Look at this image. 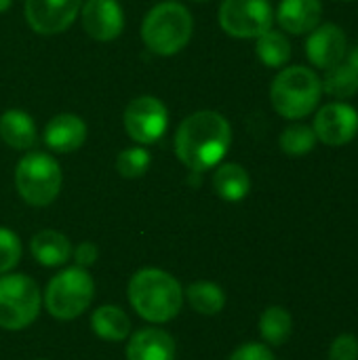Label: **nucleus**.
Returning <instances> with one entry per match:
<instances>
[{
	"label": "nucleus",
	"instance_id": "1",
	"mask_svg": "<svg viewBox=\"0 0 358 360\" xmlns=\"http://www.w3.org/2000/svg\"><path fill=\"white\" fill-rule=\"evenodd\" d=\"M232 146V127L215 110H198L175 131V154L184 167L205 173L226 158Z\"/></svg>",
	"mask_w": 358,
	"mask_h": 360
},
{
	"label": "nucleus",
	"instance_id": "2",
	"mask_svg": "<svg viewBox=\"0 0 358 360\" xmlns=\"http://www.w3.org/2000/svg\"><path fill=\"white\" fill-rule=\"evenodd\" d=\"M129 302L148 323L173 321L184 306V289L175 276L158 268H143L129 283Z\"/></svg>",
	"mask_w": 358,
	"mask_h": 360
},
{
	"label": "nucleus",
	"instance_id": "3",
	"mask_svg": "<svg viewBox=\"0 0 358 360\" xmlns=\"http://www.w3.org/2000/svg\"><path fill=\"white\" fill-rule=\"evenodd\" d=\"M194 19L188 6L175 0L154 4L141 23V40L148 51L160 57H173L184 51L192 38Z\"/></svg>",
	"mask_w": 358,
	"mask_h": 360
},
{
	"label": "nucleus",
	"instance_id": "4",
	"mask_svg": "<svg viewBox=\"0 0 358 360\" xmlns=\"http://www.w3.org/2000/svg\"><path fill=\"white\" fill-rule=\"evenodd\" d=\"M323 97L321 76L306 65H291L276 74L270 86V101L276 114L287 120L306 118Z\"/></svg>",
	"mask_w": 358,
	"mask_h": 360
},
{
	"label": "nucleus",
	"instance_id": "5",
	"mask_svg": "<svg viewBox=\"0 0 358 360\" xmlns=\"http://www.w3.org/2000/svg\"><path fill=\"white\" fill-rule=\"evenodd\" d=\"M61 167L46 152H27L15 167V188L32 207L51 205L61 190Z\"/></svg>",
	"mask_w": 358,
	"mask_h": 360
},
{
	"label": "nucleus",
	"instance_id": "6",
	"mask_svg": "<svg viewBox=\"0 0 358 360\" xmlns=\"http://www.w3.org/2000/svg\"><path fill=\"white\" fill-rule=\"evenodd\" d=\"M95 295V285L91 274L76 266L61 270L44 291V308L51 316L59 321H74L91 306Z\"/></svg>",
	"mask_w": 358,
	"mask_h": 360
},
{
	"label": "nucleus",
	"instance_id": "7",
	"mask_svg": "<svg viewBox=\"0 0 358 360\" xmlns=\"http://www.w3.org/2000/svg\"><path fill=\"white\" fill-rule=\"evenodd\" d=\"M42 295L27 274H6L0 278V327L21 331L40 314Z\"/></svg>",
	"mask_w": 358,
	"mask_h": 360
},
{
	"label": "nucleus",
	"instance_id": "8",
	"mask_svg": "<svg viewBox=\"0 0 358 360\" xmlns=\"http://www.w3.org/2000/svg\"><path fill=\"white\" fill-rule=\"evenodd\" d=\"M274 11L270 0H224L219 25L232 38H257L272 30Z\"/></svg>",
	"mask_w": 358,
	"mask_h": 360
},
{
	"label": "nucleus",
	"instance_id": "9",
	"mask_svg": "<svg viewBox=\"0 0 358 360\" xmlns=\"http://www.w3.org/2000/svg\"><path fill=\"white\" fill-rule=\"evenodd\" d=\"M124 131L127 135L139 143L150 146L162 139L169 129V110L154 95H141L129 101L124 110Z\"/></svg>",
	"mask_w": 358,
	"mask_h": 360
},
{
	"label": "nucleus",
	"instance_id": "10",
	"mask_svg": "<svg viewBox=\"0 0 358 360\" xmlns=\"http://www.w3.org/2000/svg\"><path fill=\"white\" fill-rule=\"evenodd\" d=\"M82 0H25L27 25L42 36L65 32L80 15Z\"/></svg>",
	"mask_w": 358,
	"mask_h": 360
},
{
	"label": "nucleus",
	"instance_id": "11",
	"mask_svg": "<svg viewBox=\"0 0 358 360\" xmlns=\"http://www.w3.org/2000/svg\"><path fill=\"white\" fill-rule=\"evenodd\" d=\"M317 139L327 146H344L358 135V112L344 101L323 105L314 116Z\"/></svg>",
	"mask_w": 358,
	"mask_h": 360
},
{
	"label": "nucleus",
	"instance_id": "12",
	"mask_svg": "<svg viewBox=\"0 0 358 360\" xmlns=\"http://www.w3.org/2000/svg\"><path fill=\"white\" fill-rule=\"evenodd\" d=\"M80 21L93 40L110 42L124 30V11L118 0H87L80 6Z\"/></svg>",
	"mask_w": 358,
	"mask_h": 360
},
{
	"label": "nucleus",
	"instance_id": "13",
	"mask_svg": "<svg viewBox=\"0 0 358 360\" xmlns=\"http://www.w3.org/2000/svg\"><path fill=\"white\" fill-rule=\"evenodd\" d=\"M348 51L346 34L335 23H323L314 27L306 40V55L319 70H329L344 61Z\"/></svg>",
	"mask_w": 358,
	"mask_h": 360
},
{
	"label": "nucleus",
	"instance_id": "14",
	"mask_svg": "<svg viewBox=\"0 0 358 360\" xmlns=\"http://www.w3.org/2000/svg\"><path fill=\"white\" fill-rule=\"evenodd\" d=\"M87 122L78 114H57L44 127V143L55 154H72L87 141Z\"/></svg>",
	"mask_w": 358,
	"mask_h": 360
},
{
	"label": "nucleus",
	"instance_id": "15",
	"mask_svg": "<svg viewBox=\"0 0 358 360\" xmlns=\"http://www.w3.org/2000/svg\"><path fill=\"white\" fill-rule=\"evenodd\" d=\"M323 4L321 0H281L274 19L287 34H310L321 25Z\"/></svg>",
	"mask_w": 358,
	"mask_h": 360
},
{
	"label": "nucleus",
	"instance_id": "16",
	"mask_svg": "<svg viewBox=\"0 0 358 360\" xmlns=\"http://www.w3.org/2000/svg\"><path fill=\"white\" fill-rule=\"evenodd\" d=\"M175 340L162 329H139L131 335L127 346V360H173Z\"/></svg>",
	"mask_w": 358,
	"mask_h": 360
},
{
	"label": "nucleus",
	"instance_id": "17",
	"mask_svg": "<svg viewBox=\"0 0 358 360\" xmlns=\"http://www.w3.org/2000/svg\"><path fill=\"white\" fill-rule=\"evenodd\" d=\"M0 139L13 150H32L38 139L34 118L23 110H6L0 116Z\"/></svg>",
	"mask_w": 358,
	"mask_h": 360
},
{
	"label": "nucleus",
	"instance_id": "18",
	"mask_svg": "<svg viewBox=\"0 0 358 360\" xmlns=\"http://www.w3.org/2000/svg\"><path fill=\"white\" fill-rule=\"evenodd\" d=\"M30 251L38 264H42L46 268H59L70 259L72 245L57 230H40L38 234H34V238L30 243Z\"/></svg>",
	"mask_w": 358,
	"mask_h": 360
},
{
	"label": "nucleus",
	"instance_id": "19",
	"mask_svg": "<svg viewBox=\"0 0 358 360\" xmlns=\"http://www.w3.org/2000/svg\"><path fill=\"white\" fill-rule=\"evenodd\" d=\"M213 190L219 198L228 202L243 200L251 190V177L247 169L238 162H224L217 165L213 173Z\"/></svg>",
	"mask_w": 358,
	"mask_h": 360
},
{
	"label": "nucleus",
	"instance_id": "20",
	"mask_svg": "<svg viewBox=\"0 0 358 360\" xmlns=\"http://www.w3.org/2000/svg\"><path fill=\"white\" fill-rule=\"evenodd\" d=\"M91 329L106 342H122L131 333V319L118 306H101L91 316Z\"/></svg>",
	"mask_w": 358,
	"mask_h": 360
},
{
	"label": "nucleus",
	"instance_id": "21",
	"mask_svg": "<svg viewBox=\"0 0 358 360\" xmlns=\"http://www.w3.org/2000/svg\"><path fill=\"white\" fill-rule=\"evenodd\" d=\"M255 53L268 68H283L291 59V42L279 30H268L255 38Z\"/></svg>",
	"mask_w": 358,
	"mask_h": 360
},
{
	"label": "nucleus",
	"instance_id": "22",
	"mask_svg": "<svg viewBox=\"0 0 358 360\" xmlns=\"http://www.w3.org/2000/svg\"><path fill=\"white\" fill-rule=\"evenodd\" d=\"M186 297H188V304L192 306V310L198 314H205V316H215L226 306L224 289L209 281L192 283L186 291Z\"/></svg>",
	"mask_w": 358,
	"mask_h": 360
},
{
	"label": "nucleus",
	"instance_id": "23",
	"mask_svg": "<svg viewBox=\"0 0 358 360\" xmlns=\"http://www.w3.org/2000/svg\"><path fill=\"white\" fill-rule=\"evenodd\" d=\"M323 93L331 95L333 99H350L358 93V74L350 63H338L329 70H325V76L321 78Z\"/></svg>",
	"mask_w": 358,
	"mask_h": 360
},
{
	"label": "nucleus",
	"instance_id": "24",
	"mask_svg": "<svg viewBox=\"0 0 358 360\" xmlns=\"http://www.w3.org/2000/svg\"><path fill=\"white\" fill-rule=\"evenodd\" d=\"M291 331H293V319L281 306H272L264 310V314L260 316V333L264 342L270 346H283L291 338Z\"/></svg>",
	"mask_w": 358,
	"mask_h": 360
},
{
	"label": "nucleus",
	"instance_id": "25",
	"mask_svg": "<svg viewBox=\"0 0 358 360\" xmlns=\"http://www.w3.org/2000/svg\"><path fill=\"white\" fill-rule=\"evenodd\" d=\"M317 133L312 127L304 124V122H295L291 127H287L283 133H281V150L287 154V156H306L314 150L317 146Z\"/></svg>",
	"mask_w": 358,
	"mask_h": 360
},
{
	"label": "nucleus",
	"instance_id": "26",
	"mask_svg": "<svg viewBox=\"0 0 358 360\" xmlns=\"http://www.w3.org/2000/svg\"><path fill=\"white\" fill-rule=\"evenodd\" d=\"M152 156L143 146H133L122 150L116 156V171L124 177V179H137L141 175H146V171L150 169Z\"/></svg>",
	"mask_w": 358,
	"mask_h": 360
},
{
	"label": "nucleus",
	"instance_id": "27",
	"mask_svg": "<svg viewBox=\"0 0 358 360\" xmlns=\"http://www.w3.org/2000/svg\"><path fill=\"white\" fill-rule=\"evenodd\" d=\"M21 259V240L19 236L8 230L0 228V274L11 272Z\"/></svg>",
	"mask_w": 358,
	"mask_h": 360
},
{
	"label": "nucleus",
	"instance_id": "28",
	"mask_svg": "<svg viewBox=\"0 0 358 360\" xmlns=\"http://www.w3.org/2000/svg\"><path fill=\"white\" fill-rule=\"evenodd\" d=\"M329 360H358V338L344 333L329 348Z\"/></svg>",
	"mask_w": 358,
	"mask_h": 360
},
{
	"label": "nucleus",
	"instance_id": "29",
	"mask_svg": "<svg viewBox=\"0 0 358 360\" xmlns=\"http://www.w3.org/2000/svg\"><path fill=\"white\" fill-rule=\"evenodd\" d=\"M230 360H276L272 350L264 344H257V342H249V344H243L241 348H236L232 352Z\"/></svg>",
	"mask_w": 358,
	"mask_h": 360
},
{
	"label": "nucleus",
	"instance_id": "30",
	"mask_svg": "<svg viewBox=\"0 0 358 360\" xmlns=\"http://www.w3.org/2000/svg\"><path fill=\"white\" fill-rule=\"evenodd\" d=\"M72 255H74L76 266H80V268H89V266H93V264L97 262L99 251H97V247H95L93 243H80V245L72 251Z\"/></svg>",
	"mask_w": 358,
	"mask_h": 360
},
{
	"label": "nucleus",
	"instance_id": "31",
	"mask_svg": "<svg viewBox=\"0 0 358 360\" xmlns=\"http://www.w3.org/2000/svg\"><path fill=\"white\" fill-rule=\"evenodd\" d=\"M348 63L357 70V74H358V44L350 51V57H348Z\"/></svg>",
	"mask_w": 358,
	"mask_h": 360
},
{
	"label": "nucleus",
	"instance_id": "32",
	"mask_svg": "<svg viewBox=\"0 0 358 360\" xmlns=\"http://www.w3.org/2000/svg\"><path fill=\"white\" fill-rule=\"evenodd\" d=\"M11 4H13V0H0V13L8 11V8H11Z\"/></svg>",
	"mask_w": 358,
	"mask_h": 360
},
{
	"label": "nucleus",
	"instance_id": "33",
	"mask_svg": "<svg viewBox=\"0 0 358 360\" xmlns=\"http://www.w3.org/2000/svg\"><path fill=\"white\" fill-rule=\"evenodd\" d=\"M192 2H209V0H192Z\"/></svg>",
	"mask_w": 358,
	"mask_h": 360
}]
</instances>
